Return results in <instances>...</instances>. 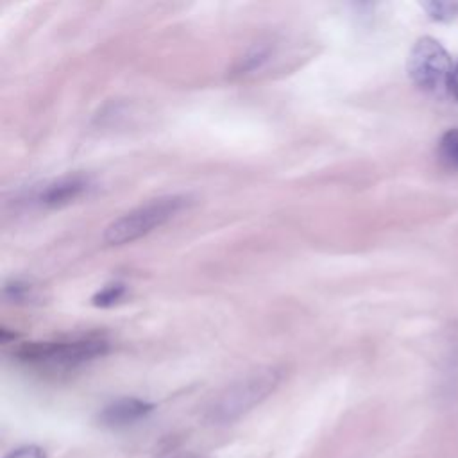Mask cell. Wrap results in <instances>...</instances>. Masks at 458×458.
I'll list each match as a JSON object with an SVG mask.
<instances>
[{
    "label": "cell",
    "mask_w": 458,
    "mask_h": 458,
    "mask_svg": "<svg viewBox=\"0 0 458 458\" xmlns=\"http://www.w3.org/2000/svg\"><path fill=\"white\" fill-rule=\"evenodd\" d=\"M106 352H107V342L97 336L57 340V342H34V344H25L16 351V354L23 361L57 367V369L77 367Z\"/></svg>",
    "instance_id": "3"
},
{
    "label": "cell",
    "mask_w": 458,
    "mask_h": 458,
    "mask_svg": "<svg viewBox=\"0 0 458 458\" xmlns=\"http://www.w3.org/2000/svg\"><path fill=\"white\" fill-rule=\"evenodd\" d=\"M438 159L449 170H458V129H449L438 141Z\"/></svg>",
    "instance_id": "7"
},
{
    "label": "cell",
    "mask_w": 458,
    "mask_h": 458,
    "mask_svg": "<svg viewBox=\"0 0 458 458\" xmlns=\"http://www.w3.org/2000/svg\"><path fill=\"white\" fill-rule=\"evenodd\" d=\"M150 410H152L150 403H145V401L134 399V397H125V399H118V401L107 404L100 411L98 419L106 426H125V424H131V422L145 417Z\"/></svg>",
    "instance_id": "5"
},
{
    "label": "cell",
    "mask_w": 458,
    "mask_h": 458,
    "mask_svg": "<svg viewBox=\"0 0 458 458\" xmlns=\"http://www.w3.org/2000/svg\"><path fill=\"white\" fill-rule=\"evenodd\" d=\"M422 7L429 14V18H433L437 21H449L458 14V4L456 2L433 0V2H422Z\"/></svg>",
    "instance_id": "8"
},
{
    "label": "cell",
    "mask_w": 458,
    "mask_h": 458,
    "mask_svg": "<svg viewBox=\"0 0 458 458\" xmlns=\"http://www.w3.org/2000/svg\"><path fill=\"white\" fill-rule=\"evenodd\" d=\"M447 86H449V91H451V95L458 100V64L453 68V72H451V77H449V82H447Z\"/></svg>",
    "instance_id": "11"
},
{
    "label": "cell",
    "mask_w": 458,
    "mask_h": 458,
    "mask_svg": "<svg viewBox=\"0 0 458 458\" xmlns=\"http://www.w3.org/2000/svg\"><path fill=\"white\" fill-rule=\"evenodd\" d=\"M411 82L422 91H440L449 82L453 64L447 50L431 36L419 38L408 55L406 63Z\"/></svg>",
    "instance_id": "4"
},
{
    "label": "cell",
    "mask_w": 458,
    "mask_h": 458,
    "mask_svg": "<svg viewBox=\"0 0 458 458\" xmlns=\"http://www.w3.org/2000/svg\"><path fill=\"white\" fill-rule=\"evenodd\" d=\"M281 381V370L274 367H265L249 372L238 381L231 383L208 408L206 420L209 424H229L247 411H250L256 404H259L265 397H268Z\"/></svg>",
    "instance_id": "1"
},
{
    "label": "cell",
    "mask_w": 458,
    "mask_h": 458,
    "mask_svg": "<svg viewBox=\"0 0 458 458\" xmlns=\"http://www.w3.org/2000/svg\"><path fill=\"white\" fill-rule=\"evenodd\" d=\"M179 458H209V456H204V454H186V456H179Z\"/></svg>",
    "instance_id": "12"
},
{
    "label": "cell",
    "mask_w": 458,
    "mask_h": 458,
    "mask_svg": "<svg viewBox=\"0 0 458 458\" xmlns=\"http://www.w3.org/2000/svg\"><path fill=\"white\" fill-rule=\"evenodd\" d=\"M123 293H125V286L122 283H114V284H109V286L102 288L100 292H97L91 301L95 306L106 308V306L114 304L116 301H120Z\"/></svg>",
    "instance_id": "9"
},
{
    "label": "cell",
    "mask_w": 458,
    "mask_h": 458,
    "mask_svg": "<svg viewBox=\"0 0 458 458\" xmlns=\"http://www.w3.org/2000/svg\"><path fill=\"white\" fill-rule=\"evenodd\" d=\"M7 458H45V453L38 445H25V447L13 451Z\"/></svg>",
    "instance_id": "10"
},
{
    "label": "cell",
    "mask_w": 458,
    "mask_h": 458,
    "mask_svg": "<svg viewBox=\"0 0 458 458\" xmlns=\"http://www.w3.org/2000/svg\"><path fill=\"white\" fill-rule=\"evenodd\" d=\"M186 204L188 199L182 195H166L152 199L122 215L120 218L113 220L104 231V242L109 245L131 243L152 233L156 227L163 225L166 220L177 215Z\"/></svg>",
    "instance_id": "2"
},
{
    "label": "cell",
    "mask_w": 458,
    "mask_h": 458,
    "mask_svg": "<svg viewBox=\"0 0 458 458\" xmlns=\"http://www.w3.org/2000/svg\"><path fill=\"white\" fill-rule=\"evenodd\" d=\"M86 188H88V181L84 177H79V175L64 177L48 184L41 191L39 200L47 206H61L77 199Z\"/></svg>",
    "instance_id": "6"
}]
</instances>
